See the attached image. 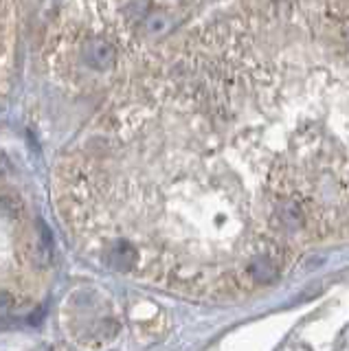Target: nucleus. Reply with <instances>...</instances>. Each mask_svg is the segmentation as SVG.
Wrapping results in <instances>:
<instances>
[{
	"mask_svg": "<svg viewBox=\"0 0 349 351\" xmlns=\"http://www.w3.org/2000/svg\"><path fill=\"white\" fill-rule=\"evenodd\" d=\"M163 158L244 290L349 239V3H242L158 55Z\"/></svg>",
	"mask_w": 349,
	"mask_h": 351,
	"instance_id": "nucleus-1",
	"label": "nucleus"
}]
</instances>
